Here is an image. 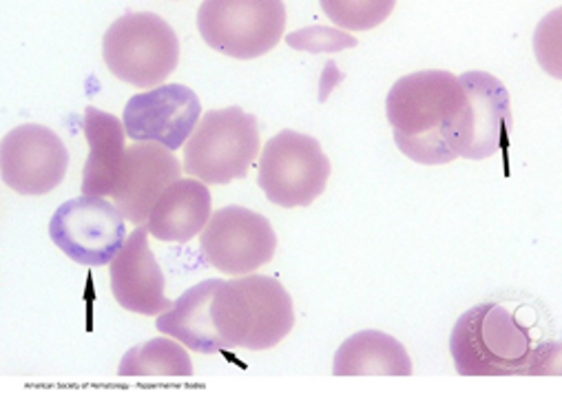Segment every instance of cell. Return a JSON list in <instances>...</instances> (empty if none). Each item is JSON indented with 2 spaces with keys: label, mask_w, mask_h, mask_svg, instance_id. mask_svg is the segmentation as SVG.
<instances>
[{
  "label": "cell",
  "mask_w": 562,
  "mask_h": 418,
  "mask_svg": "<svg viewBox=\"0 0 562 418\" xmlns=\"http://www.w3.org/2000/svg\"><path fill=\"white\" fill-rule=\"evenodd\" d=\"M222 279H206L182 293L171 310L158 315L156 328L200 354H215L224 343L213 324V300Z\"/></svg>",
  "instance_id": "obj_17"
},
{
  "label": "cell",
  "mask_w": 562,
  "mask_h": 418,
  "mask_svg": "<svg viewBox=\"0 0 562 418\" xmlns=\"http://www.w3.org/2000/svg\"><path fill=\"white\" fill-rule=\"evenodd\" d=\"M180 176L182 165L173 151L154 143H135L126 147L111 200L126 222L147 226L154 206L171 184L182 180Z\"/></svg>",
  "instance_id": "obj_13"
},
{
  "label": "cell",
  "mask_w": 562,
  "mask_h": 418,
  "mask_svg": "<svg viewBox=\"0 0 562 418\" xmlns=\"http://www.w3.org/2000/svg\"><path fill=\"white\" fill-rule=\"evenodd\" d=\"M213 215L209 187L195 178L171 184L154 206L147 228L160 241L187 244L200 235Z\"/></svg>",
  "instance_id": "obj_15"
},
{
  "label": "cell",
  "mask_w": 562,
  "mask_h": 418,
  "mask_svg": "<svg viewBox=\"0 0 562 418\" xmlns=\"http://www.w3.org/2000/svg\"><path fill=\"white\" fill-rule=\"evenodd\" d=\"M335 376H409L412 361L403 343L381 330H361L346 339L333 365Z\"/></svg>",
  "instance_id": "obj_18"
},
{
  "label": "cell",
  "mask_w": 562,
  "mask_h": 418,
  "mask_svg": "<svg viewBox=\"0 0 562 418\" xmlns=\"http://www.w3.org/2000/svg\"><path fill=\"white\" fill-rule=\"evenodd\" d=\"M286 43L297 49V52H308V54H337L350 47H357L359 41L352 34L324 27V25H313L304 27L300 32H293L286 36Z\"/></svg>",
  "instance_id": "obj_21"
},
{
  "label": "cell",
  "mask_w": 562,
  "mask_h": 418,
  "mask_svg": "<svg viewBox=\"0 0 562 418\" xmlns=\"http://www.w3.org/2000/svg\"><path fill=\"white\" fill-rule=\"evenodd\" d=\"M558 343H533L527 326L501 304H481L459 317L450 337L454 368L463 376L553 374Z\"/></svg>",
  "instance_id": "obj_2"
},
{
  "label": "cell",
  "mask_w": 562,
  "mask_h": 418,
  "mask_svg": "<svg viewBox=\"0 0 562 418\" xmlns=\"http://www.w3.org/2000/svg\"><path fill=\"white\" fill-rule=\"evenodd\" d=\"M463 106V84L450 71L430 69L398 78L385 98V115L398 151L426 167L454 162L448 135Z\"/></svg>",
  "instance_id": "obj_1"
},
{
  "label": "cell",
  "mask_w": 562,
  "mask_h": 418,
  "mask_svg": "<svg viewBox=\"0 0 562 418\" xmlns=\"http://www.w3.org/2000/svg\"><path fill=\"white\" fill-rule=\"evenodd\" d=\"M328 178L330 160L313 135L279 131L261 151L257 184L281 208L311 206L326 191Z\"/></svg>",
  "instance_id": "obj_6"
},
{
  "label": "cell",
  "mask_w": 562,
  "mask_h": 418,
  "mask_svg": "<svg viewBox=\"0 0 562 418\" xmlns=\"http://www.w3.org/2000/svg\"><path fill=\"white\" fill-rule=\"evenodd\" d=\"M465 106L450 128L448 147L457 158L487 160L509 145L512 100L505 84L485 71L459 76Z\"/></svg>",
  "instance_id": "obj_8"
},
{
  "label": "cell",
  "mask_w": 562,
  "mask_h": 418,
  "mask_svg": "<svg viewBox=\"0 0 562 418\" xmlns=\"http://www.w3.org/2000/svg\"><path fill=\"white\" fill-rule=\"evenodd\" d=\"M204 43L231 58L252 60L272 52L286 30L281 0H206L198 12Z\"/></svg>",
  "instance_id": "obj_7"
},
{
  "label": "cell",
  "mask_w": 562,
  "mask_h": 418,
  "mask_svg": "<svg viewBox=\"0 0 562 418\" xmlns=\"http://www.w3.org/2000/svg\"><path fill=\"white\" fill-rule=\"evenodd\" d=\"M82 131L89 145V158L82 169V195L111 197L126 154L124 124L111 113L87 106Z\"/></svg>",
  "instance_id": "obj_16"
},
{
  "label": "cell",
  "mask_w": 562,
  "mask_h": 418,
  "mask_svg": "<svg viewBox=\"0 0 562 418\" xmlns=\"http://www.w3.org/2000/svg\"><path fill=\"white\" fill-rule=\"evenodd\" d=\"M202 120L198 93L184 84H162L133 95L122 115L126 137L154 143L169 151L182 149Z\"/></svg>",
  "instance_id": "obj_12"
},
{
  "label": "cell",
  "mask_w": 562,
  "mask_h": 418,
  "mask_svg": "<svg viewBox=\"0 0 562 418\" xmlns=\"http://www.w3.org/2000/svg\"><path fill=\"white\" fill-rule=\"evenodd\" d=\"M124 217L113 202L82 195L58 206L49 219V237L80 266H106L126 241Z\"/></svg>",
  "instance_id": "obj_9"
},
{
  "label": "cell",
  "mask_w": 562,
  "mask_h": 418,
  "mask_svg": "<svg viewBox=\"0 0 562 418\" xmlns=\"http://www.w3.org/2000/svg\"><path fill=\"white\" fill-rule=\"evenodd\" d=\"M69 169V151L58 133L43 124H21L0 145L3 182L27 197L58 189Z\"/></svg>",
  "instance_id": "obj_11"
},
{
  "label": "cell",
  "mask_w": 562,
  "mask_h": 418,
  "mask_svg": "<svg viewBox=\"0 0 562 418\" xmlns=\"http://www.w3.org/2000/svg\"><path fill=\"white\" fill-rule=\"evenodd\" d=\"M257 156V117L239 106L215 109L202 115L184 145V171L204 184H228L244 180Z\"/></svg>",
  "instance_id": "obj_5"
},
{
  "label": "cell",
  "mask_w": 562,
  "mask_h": 418,
  "mask_svg": "<svg viewBox=\"0 0 562 418\" xmlns=\"http://www.w3.org/2000/svg\"><path fill=\"white\" fill-rule=\"evenodd\" d=\"M211 310L224 348L270 350L284 341L295 326L289 291L268 274L250 272L222 282Z\"/></svg>",
  "instance_id": "obj_3"
},
{
  "label": "cell",
  "mask_w": 562,
  "mask_h": 418,
  "mask_svg": "<svg viewBox=\"0 0 562 418\" xmlns=\"http://www.w3.org/2000/svg\"><path fill=\"white\" fill-rule=\"evenodd\" d=\"M120 376H193L191 354L178 339L156 337L133 346L117 365Z\"/></svg>",
  "instance_id": "obj_19"
},
{
  "label": "cell",
  "mask_w": 562,
  "mask_h": 418,
  "mask_svg": "<svg viewBox=\"0 0 562 418\" xmlns=\"http://www.w3.org/2000/svg\"><path fill=\"white\" fill-rule=\"evenodd\" d=\"M149 228L135 226L122 250L109 263L111 293L115 302L135 315L158 317L173 308L165 295V272L149 248Z\"/></svg>",
  "instance_id": "obj_14"
},
{
  "label": "cell",
  "mask_w": 562,
  "mask_h": 418,
  "mask_svg": "<svg viewBox=\"0 0 562 418\" xmlns=\"http://www.w3.org/2000/svg\"><path fill=\"white\" fill-rule=\"evenodd\" d=\"M102 58L117 80L139 89H156L178 69L180 41L158 14H124L106 30Z\"/></svg>",
  "instance_id": "obj_4"
},
{
  "label": "cell",
  "mask_w": 562,
  "mask_h": 418,
  "mask_svg": "<svg viewBox=\"0 0 562 418\" xmlns=\"http://www.w3.org/2000/svg\"><path fill=\"white\" fill-rule=\"evenodd\" d=\"M200 248L215 270L244 276L274 257L277 235L263 215L231 204L211 215L200 233Z\"/></svg>",
  "instance_id": "obj_10"
},
{
  "label": "cell",
  "mask_w": 562,
  "mask_h": 418,
  "mask_svg": "<svg viewBox=\"0 0 562 418\" xmlns=\"http://www.w3.org/2000/svg\"><path fill=\"white\" fill-rule=\"evenodd\" d=\"M322 10L326 12V16L348 30V32H366L372 30L376 25H381L394 10L392 0H326L322 3Z\"/></svg>",
  "instance_id": "obj_20"
}]
</instances>
